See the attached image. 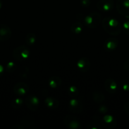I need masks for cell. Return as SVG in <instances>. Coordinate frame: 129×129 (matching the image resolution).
Returning a JSON list of instances; mask_svg holds the SVG:
<instances>
[{"label": "cell", "mask_w": 129, "mask_h": 129, "mask_svg": "<svg viewBox=\"0 0 129 129\" xmlns=\"http://www.w3.org/2000/svg\"><path fill=\"white\" fill-rule=\"evenodd\" d=\"M102 26L106 32L113 36L118 35L121 30L120 22L115 18L106 16L102 20Z\"/></svg>", "instance_id": "1"}, {"label": "cell", "mask_w": 129, "mask_h": 129, "mask_svg": "<svg viewBox=\"0 0 129 129\" xmlns=\"http://www.w3.org/2000/svg\"><path fill=\"white\" fill-rule=\"evenodd\" d=\"M30 52L29 48L25 45L17 47L13 51V57L18 61H24L30 57Z\"/></svg>", "instance_id": "2"}, {"label": "cell", "mask_w": 129, "mask_h": 129, "mask_svg": "<svg viewBox=\"0 0 129 129\" xmlns=\"http://www.w3.org/2000/svg\"><path fill=\"white\" fill-rule=\"evenodd\" d=\"M85 25L90 28H95L101 21V15L97 12H92L84 18Z\"/></svg>", "instance_id": "3"}, {"label": "cell", "mask_w": 129, "mask_h": 129, "mask_svg": "<svg viewBox=\"0 0 129 129\" xmlns=\"http://www.w3.org/2000/svg\"><path fill=\"white\" fill-rule=\"evenodd\" d=\"M64 125L68 128L78 129L81 128V123L79 119L73 115H67L63 119Z\"/></svg>", "instance_id": "4"}, {"label": "cell", "mask_w": 129, "mask_h": 129, "mask_svg": "<svg viewBox=\"0 0 129 129\" xmlns=\"http://www.w3.org/2000/svg\"><path fill=\"white\" fill-rule=\"evenodd\" d=\"M26 107L31 111H36L39 107V100L34 94H30L24 100Z\"/></svg>", "instance_id": "5"}, {"label": "cell", "mask_w": 129, "mask_h": 129, "mask_svg": "<svg viewBox=\"0 0 129 129\" xmlns=\"http://www.w3.org/2000/svg\"><path fill=\"white\" fill-rule=\"evenodd\" d=\"M69 110L73 113H80L83 110V105L80 100L72 98L70 100L68 103Z\"/></svg>", "instance_id": "6"}, {"label": "cell", "mask_w": 129, "mask_h": 129, "mask_svg": "<svg viewBox=\"0 0 129 129\" xmlns=\"http://www.w3.org/2000/svg\"><path fill=\"white\" fill-rule=\"evenodd\" d=\"M102 127L108 129L114 128L116 125V118L111 115H106L101 119Z\"/></svg>", "instance_id": "7"}, {"label": "cell", "mask_w": 129, "mask_h": 129, "mask_svg": "<svg viewBox=\"0 0 129 129\" xmlns=\"http://www.w3.org/2000/svg\"><path fill=\"white\" fill-rule=\"evenodd\" d=\"M115 6L113 0H100L97 4V8L102 12L111 11Z\"/></svg>", "instance_id": "8"}, {"label": "cell", "mask_w": 129, "mask_h": 129, "mask_svg": "<svg viewBox=\"0 0 129 129\" xmlns=\"http://www.w3.org/2000/svg\"><path fill=\"white\" fill-rule=\"evenodd\" d=\"M116 6L117 11L121 15L129 14V0H118Z\"/></svg>", "instance_id": "9"}, {"label": "cell", "mask_w": 129, "mask_h": 129, "mask_svg": "<svg viewBox=\"0 0 129 129\" xmlns=\"http://www.w3.org/2000/svg\"><path fill=\"white\" fill-rule=\"evenodd\" d=\"M13 91L18 96L25 95L29 93V87L26 83L20 82L15 84L13 87Z\"/></svg>", "instance_id": "10"}, {"label": "cell", "mask_w": 129, "mask_h": 129, "mask_svg": "<svg viewBox=\"0 0 129 129\" xmlns=\"http://www.w3.org/2000/svg\"><path fill=\"white\" fill-rule=\"evenodd\" d=\"M77 67L82 73H87L91 68V62L87 57H82L77 61Z\"/></svg>", "instance_id": "11"}, {"label": "cell", "mask_w": 129, "mask_h": 129, "mask_svg": "<svg viewBox=\"0 0 129 129\" xmlns=\"http://www.w3.org/2000/svg\"><path fill=\"white\" fill-rule=\"evenodd\" d=\"M11 37L10 27L5 24H0V41L8 40Z\"/></svg>", "instance_id": "12"}, {"label": "cell", "mask_w": 129, "mask_h": 129, "mask_svg": "<svg viewBox=\"0 0 129 129\" xmlns=\"http://www.w3.org/2000/svg\"><path fill=\"white\" fill-rule=\"evenodd\" d=\"M104 88L108 93L110 94H113L117 89L116 82L113 78H108L104 82Z\"/></svg>", "instance_id": "13"}, {"label": "cell", "mask_w": 129, "mask_h": 129, "mask_svg": "<svg viewBox=\"0 0 129 129\" xmlns=\"http://www.w3.org/2000/svg\"><path fill=\"white\" fill-rule=\"evenodd\" d=\"M118 45V40L115 38H110L105 40L103 47L106 50L111 51L114 50L117 48Z\"/></svg>", "instance_id": "14"}, {"label": "cell", "mask_w": 129, "mask_h": 129, "mask_svg": "<svg viewBox=\"0 0 129 129\" xmlns=\"http://www.w3.org/2000/svg\"><path fill=\"white\" fill-rule=\"evenodd\" d=\"M44 103L47 108L51 110H55L59 107V101L56 98L49 96L44 100Z\"/></svg>", "instance_id": "15"}, {"label": "cell", "mask_w": 129, "mask_h": 129, "mask_svg": "<svg viewBox=\"0 0 129 129\" xmlns=\"http://www.w3.org/2000/svg\"><path fill=\"white\" fill-rule=\"evenodd\" d=\"M20 124L22 125L25 128H34L35 127V120L34 118L29 116L24 117L20 121Z\"/></svg>", "instance_id": "16"}, {"label": "cell", "mask_w": 129, "mask_h": 129, "mask_svg": "<svg viewBox=\"0 0 129 129\" xmlns=\"http://www.w3.org/2000/svg\"><path fill=\"white\" fill-rule=\"evenodd\" d=\"M62 84V80L59 77L53 76L51 77L48 80V84L49 86L52 89L58 88Z\"/></svg>", "instance_id": "17"}, {"label": "cell", "mask_w": 129, "mask_h": 129, "mask_svg": "<svg viewBox=\"0 0 129 129\" xmlns=\"http://www.w3.org/2000/svg\"><path fill=\"white\" fill-rule=\"evenodd\" d=\"M92 99L96 103H101L105 100V96L101 91L95 90L92 93Z\"/></svg>", "instance_id": "18"}, {"label": "cell", "mask_w": 129, "mask_h": 129, "mask_svg": "<svg viewBox=\"0 0 129 129\" xmlns=\"http://www.w3.org/2000/svg\"><path fill=\"white\" fill-rule=\"evenodd\" d=\"M70 30L73 34L78 35L80 34L83 31V25L80 22H75L72 25Z\"/></svg>", "instance_id": "19"}, {"label": "cell", "mask_w": 129, "mask_h": 129, "mask_svg": "<svg viewBox=\"0 0 129 129\" xmlns=\"http://www.w3.org/2000/svg\"><path fill=\"white\" fill-rule=\"evenodd\" d=\"M24 103V100L23 99L20 98H16L15 99L13 100L12 102H11V107L13 108L15 110L20 109L22 107V106L23 105Z\"/></svg>", "instance_id": "20"}, {"label": "cell", "mask_w": 129, "mask_h": 129, "mask_svg": "<svg viewBox=\"0 0 129 129\" xmlns=\"http://www.w3.org/2000/svg\"><path fill=\"white\" fill-rule=\"evenodd\" d=\"M68 93L72 98H76L79 94V89L76 86L71 85L68 88Z\"/></svg>", "instance_id": "21"}, {"label": "cell", "mask_w": 129, "mask_h": 129, "mask_svg": "<svg viewBox=\"0 0 129 129\" xmlns=\"http://www.w3.org/2000/svg\"><path fill=\"white\" fill-rule=\"evenodd\" d=\"M36 41V36L34 33H29L25 37V42L29 45H33Z\"/></svg>", "instance_id": "22"}, {"label": "cell", "mask_w": 129, "mask_h": 129, "mask_svg": "<svg viewBox=\"0 0 129 129\" xmlns=\"http://www.w3.org/2000/svg\"><path fill=\"white\" fill-rule=\"evenodd\" d=\"M16 68V66L13 62L12 61H10L9 62L7 63L6 64V71L8 73H13L14 71L15 70Z\"/></svg>", "instance_id": "23"}, {"label": "cell", "mask_w": 129, "mask_h": 129, "mask_svg": "<svg viewBox=\"0 0 129 129\" xmlns=\"http://www.w3.org/2000/svg\"><path fill=\"white\" fill-rule=\"evenodd\" d=\"M121 88L123 90L125 91H129V81L128 79H124L122 81L121 83Z\"/></svg>", "instance_id": "24"}, {"label": "cell", "mask_w": 129, "mask_h": 129, "mask_svg": "<svg viewBox=\"0 0 129 129\" xmlns=\"http://www.w3.org/2000/svg\"><path fill=\"white\" fill-rule=\"evenodd\" d=\"M123 29L125 34L129 35V21H125L123 24Z\"/></svg>", "instance_id": "25"}, {"label": "cell", "mask_w": 129, "mask_h": 129, "mask_svg": "<svg viewBox=\"0 0 129 129\" xmlns=\"http://www.w3.org/2000/svg\"><path fill=\"white\" fill-rule=\"evenodd\" d=\"M98 109H99L98 110L99 112L101 113H102V114L105 115L107 113L108 108L106 107V106L104 105H100Z\"/></svg>", "instance_id": "26"}, {"label": "cell", "mask_w": 129, "mask_h": 129, "mask_svg": "<svg viewBox=\"0 0 129 129\" xmlns=\"http://www.w3.org/2000/svg\"><path fill=\"white\" fill-rule=\"evenodd\" d=\"M80 2L83 8H87L91 5V0H80Z\"/></svg>", "instance_id": "27"}, {"label": "cell", "mask_w": 129, "mask_h": 129, "mask_svg": "<svg viewBox=\"0 0 129 129\" xmlns=\"http://www.w3.org/2000/svg\"><path fill=\"white\" fill-rule=\"evenodd\" d=\"M124 110H125L126 114L129 115V102H126V103L124 105Z\"/></svg>", "instance_id": "28"}, {"label": "cell", "mask_w": 129, "mask_h": 129, "mask_svg": "<svg viewBox=\"0 0 129 129\" xmlns=\"http://www.w3.org/2000/svg\"><path fill=\"white\" fill-rule=\"evenodd\" d=\"M123 68L125 70L129 71V59L126 60L123 64Z\"/></svg>", "instance_id": "29"}, {"label": "cell", "mask_w": 129, "mask_h": 129, "mask_svg": "<svg viewBox=\"0 0 129 129\" xmlns=\"http://www.w3.org/2000/svg\"><path fill=\"white\" fill-rule=\"evenodd\" d=\"M4 73V68L1 64H0V77Z\"/></svg>", "instance_id": "30"}, {"label": "cell", "mask_w": 129, "mask_h": 129, "mask_svg": "<svg viewBox=\"0 0 129 129\" xmlns=\"http://www.w3.org/2000/svg\"><path fill=\"white\" fill-rule=\"evenodd\" d=\"M2 6H3V3H2V2H1V0H0V9L2 8Z\"/></svg>", "instance_id": "31"}]
</instances>
